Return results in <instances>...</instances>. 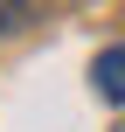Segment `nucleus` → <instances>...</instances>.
<instances>
[{"mask_svg": "<svg viewBox=\"0 0 125 132\" xmlns=\"http://www.w3.org/2000/svg\"><path fill=\"white\" fill-rule=\"evenodd\" d=\"M90 84H97V97L125 104V42H118V49H104V56L90 63Z\"/></svg>", "mask_w": 125, "mask_h": 132, "instance_id": "obj_1", "label": "nucleus"}, {"mask_svg": "<svg viewBox=\"0 0 125 132\" xmlns=\"http://www.w3.org/2000/svg\"><path fill=\"white\" fill-rule=\"evenodd\" d=\"M21 21H28V7H21V0H0V35H7V28H21Z\"/></svg>", "mask_w": 125, "mask_h": 132, "instance_id": "obj_2", "label": "nucleus"}, {"mask_svg": "<svg viewBox=\"0 0 125 132\" xmlns=\"http://www.w3.org/2000/svg\"><path fill=\"white\" fill-rule=\"evenodd\" d=\"M111 132H125V125H111Z\"/></svg>", "mask_w": 125, "mask_h": 132, "instance_id": "obj_3", "label": "nucleus"}]
</instances>
